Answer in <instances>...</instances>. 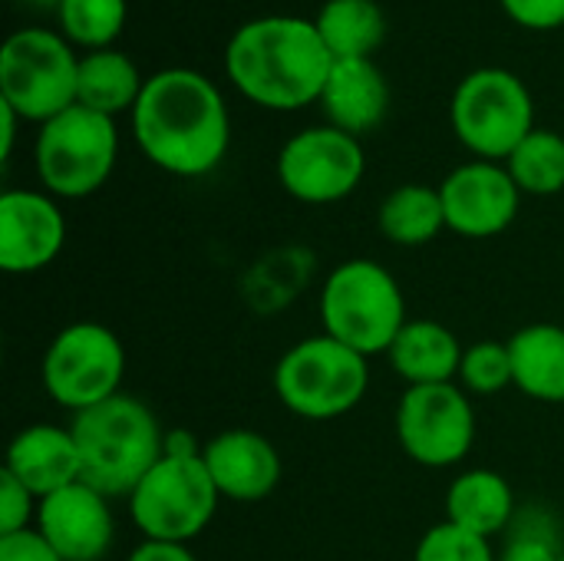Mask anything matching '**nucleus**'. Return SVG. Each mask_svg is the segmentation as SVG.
<instances>
[{
    "label": "nucleus",
    "instance_id": "nucleus-1",
    "mask_svg": "<svg viewBox=\"0 0 564 561\" xmlns=\"http://www.w3.org/2000/svg\"><path fill=\"white\" fill-rule=\"evenodd\" d=\"M132 136L155 169L202 179L221 165L231 145L225 96L205 73L169 66L145 79L132 109Z\"/></svg>",
    "mask_w": 564,
    "mask_h": 561
},
{
    "label": "nucleus",
    "instance_id": "nucleus-2",
    "mask_svg": "<svg viewBox=\"0 0 564 561\" xmlns=\"http://www.w3.org/2000/svg\"><path fill=\"white\" fill-rule=\"evenodd\" d=\"M334 66L317 23L307 17H258L241 23L225 50L231 86L254 106L291 112L321 103Z\"/></svg>",
    "mask_w": 564,
    "mask_h": 561
},
{
    "label": "nucleus",
    "instance_id": "nucleus-3",
    "mask_svg": "<svg viewBox=\"0 0 564 561\" xmlns=\"http://www.w3.org/2000/svg\"><path fill=\"white\" fill-rule=\"evenodd\" d=\"M69 430L79 446L83 483L109 499H129L142 476L162 460L165 427L155 410L132 393H116L112 400L76 413Z\"/></svg>",
    "mask_w": 564,
    "mask_h": 561
},
{
    "label": "nucleus",
    "instance_id": "nucleus-4",
    "mask_svg": "<svg viewBox=\"0 0 564 561\" xmlns=\"http://www.w3.org/2000/svg\"><path fill=\"white\" fill-rule=\"evenodd\" d=\"M321 321L327 337L370 360L390 354L410 317L397 274L373 258H350L324 278Z\"/></svg>",
    "mask_w": 564,
    "mask_h": 561
},
{
    "label": "nucleus",
    "instance_id": "nucleus-5",
    "mask_svg": "<svg viewBox=\"0 0 564 561\" xmlns=\"http://www.w3.org/2000/svg\"><path fill=\"white\" fill-rule=\"evenodd\" d=\"M370 390V360L347 344L314 334L281 354L274 367V397L301 420H337L364 403Z\"/></svg>",
    "mask_w": 564,
    "mask_h": 561
},
{
    "label": "nucleus",
    "instance_id": "nucleus-6",
    "mask_svg": "<svg viewBox=\"0 0 564 561\" xmlns=\"http://www.w3.org/2000/svg\"><path fill=\"white\" fill-rule=\"evenodd\" d=\"M116 155H119L116 122L79 103L43 122L33 145L36 179L43 192L53 198L96 195L109 182L116 169Z\"/></svg>",
    "mask_w": 564,
    "mask_h": 561
},
{
    "label": "nucleus",
    "instance_id": "nucleus-7",
    "mask_svg": "<svg viewBox=\"0 0 564 561\" xmlns=\"http://www.w3.org/2000/svg\"><path fill=\"white\" fill-rule=\"evenodd\" d=\"M79 56L73 43L43 26H23L0 50V103L23 122H50L76 106Z\"/></svg>",
    "mask_w": 564,
    "mask_h": 561
},
{
    "label": "nucleus",
    "instance_id": "nucleus-8",
    "mask_svg": "<svg viewBox=\"0 0 564 561\" xmlns=\"http://www.w3.org/2000/svg\"><path fill=\"white\" fill-rule=\"evenodd\" d=\"M449 119L456 139L476 159L506 162L535 129V103L512 69L482 66L456 86Z\"/></svg>",
    "mask_w": 564,
    "mask_h": 561
},
{
    "label": "nucleus",
    "instance_id": "nucleus-9",
    "mask_svg": "<svg viewBox=\"0 0 564 561\" xmlns=\"http://www.w3.org/2000/svg\"><path fill=\"white\" fill-rule=\"evenodd\" d=\"M126 347L99 321L66 324L43 350L40 384L46 397L73 417L122 393Z\"/></svg>",
    "mask_w": 564,
    "mask_h": 561
},
{
    "label": "nucleus",
    "instance_id": "nucleus-10",
    "mask_svg": "<svg viewBox=\"0 0 564 561\" xmlns=\"http://www.w3.org/2000/svg\"><path fill=\"white\" fill-rule=\"evenodd\" d=\"M218 503L221 493L215 489L202 456H162L129 493V519L142 539L188 546L212 526Z\"/></svg>",
    "mask_w": 564,
    "mask_h": 561
},
{
    "label": "nucleus",
    "instance_id": "nucleus-11",
    "mask_svg": "<svg viewBox=\"0 0 564 561\" xmlns=\"http://www.w3.org/2000/svg\"><path fill=\"white\" fill-rule=\"evenodd\" d=\"M393 427L403 453L426 470L459 466L476 446V407L459 384L406 387Z\"/></svg>",
    "mask_w": 564,
    "mask_h": 561
},
{
    "label": "nucleus",
    "instance_id": "nucleus-12",
    "mask_svg": "<svg viewBox=\"0 0 564 561\" xmlns=\"http://www.w3.org/2000/svg\"><path fill=\"white\" fill-rule=\"evenodd\" d=\"M367 172V152L357 136L337 126H311L291 136L278 152L281 188L304 205H334L357 192Z\"/></svg>",
    "mask_w": 564,
    "mask_h": 561
},
{
    "label": "nucleus",
    "instance_id": "nucleus-13",
    "mask_svg": "<svg viewBox=\"0 0 564 561\" xmlns=\"http://www.w3.org/2000/svg\"><path fill=\"white\" fill-rule=\"evenodd\" d=\"M436 188L443 198L446 228L463 238H496L519 218L522 192L509 175L506 162L473 159L453 169Z\"/></svg>",
    "mask_w": 564,
    "mask_h": 561
},
{
    "label": "nucleus",
    "instance_id": "nucleus-14",
    "mask_svg": "<svg viewBox=\"0 0 564 561\" xmlns=\"http://www.w3.org/2000/svg\"><path fill=\"white\" fill-rule=\"evenodd\" d=\"M63 245L66 218L53 195L36 188H7L0 195V268L7 274L50 268Z\"/></svg>",
    "mask_w": 564,
    "mask_h": 561
},
{
    "label": "nucleus",
    "instance_id": "nucleus-15",
    "mask_svg": "<svg viewBox=\"0 0 564 561\" xmlns=\"http://www.w3.org/2000/svg\"><path fill=\"white\" fill-rule=\"evenodd\" d=\"M33 529L59 552L63 561H102L116 542L109 496L83 479L40 499Z\"/></svg>",
    "mask_w": 564,
    "mask_h": 561
},
{
    "label": "nucleus",
    "instance_id": "nucleus-16",
    "mask_svg": "<svg viewBox=\"0 0 564 561\" xmlns=\"http://www.w3.org/2000/svg\"><path fill=\"white\" fill-rule=\"evenodd\" d=\"M202 460L221 499L231 503L268 499L284 473L278 446L254 430H225L212 436L202 450Z\"/></svg>",
    "mask_w": 564,
    "mask_h": 561
},
{
    "label": "nucleus",
    "instance_id": "nucleus-17",
    "mask_svg": "<svg viewBox=\"0 0 564 561\" xmlns=\"http://www.w3.org/2000/svg\"><path fill=\"white\" fill-rule=\"evenodd\" d=\"M3 470L20 479L36 499H46L83 479V460L73 430L53 423L23 427L7 446Z\"/></svg>",
    "mask_w": 564,
    "mask_h": 561
},
{
    "label": "nucleus",
    "instance_id": "nucleus-18",
    "mask_svg": "<svg viewBox=\"0 0 564 561\" xmlns=\"http://www.w3.org/2000/svg\"><path fill=\"white\" fill-rule=\"evenodd\" d=\"M321 109L327 126L360 139L387 119L390 83L373 60H334L321 93Z\"/></svg>",
    "mask_w": 564,
    "mask_h": 561
},
{
    "label": "nucleus",
    "instance_id": "nucleus-19",
    "mask_svg": "<svg viewBox=\"0 0 564 561\" xmlns=\"http://www.w3.org/2000/svg\"><path fill=\"white\" fill-rule=\"evenodd\" d=\"M463 350L466 347L446 324L433 317H416L406 321L387 357L393 370L406 380V387H430V384H456Z\"/></svg>",
    "mask_w": 564,
    "mask_h": 561
},
{
    "label": "nucleus",
    "instance_id": "nucleus-20",
    "mask_svg": "<svg viewBox=\"0 0 564 561\" xmlns=\"http://www.w3.org/2000/svg\"><path fill=\"white\" fill-rule=\"evenodd\" d=\"M516 516V493L509 479L496 470H466L446 489V522L496 539L512 526Z\"/></svg>",
    "mask_w": 564,
    "mask_h": 561
},
{
    "label": "nucleus",
    "instance_id": "nucleus-21",
    "mask_svg": "<svg viewBox=\"0 0 564 561\" xmlns=\"http://www.w3.org/2000/svg\"><path fill=\"white\" fill-rule=\"evenodd\" d=\"M512 387L539 403H564V327L539 321L509 341Z\"/></svg>",
    "mask_w": 564,
    "mask_h": 561
},
{
    "label": "nucleus",
    "instance_id": "nucleus-22",
    "mask_svg": "<svg viewBox=\"0 0 564 561\" xmlns=\"http://www.w3.org/2000/svg\"><path fill=\"white\" fill-rule=\"evenodd\" d=\"M145 89V79L139 76V66L119 53V50H89L79 56V89L76 103L116 119L126 109H135L139 96Z\"/></svg>",
    "mask_w": 564,
    "mask_h": 561
},
{
    "label": "nucleus",
    "instance_id": "nucleus-23",
    "mask_svg": "<svg viewBox=\"0 0 564 561\" xmlns=\"http://www.w3.org/2000/svg\"><path fill=\"white\" fill-rule=\"evenodd\" d=\"M314 23L334 60H373L387 36V17L377 0H327Z\"/></svg>",
    "mask_w": 564,
    "mask_h": 561
},
{
    "label": "nucleus",
    "instance_id": "nucleus-24",
    "mask_svg": "<svg viewBox=\"0 0 564 561\" xmlns=\"http://www.w3.org/2000/svg\"><path fill=\"white\" fill-rule=\"evenodd\" d=\"M377 228L387 241L400 248H423L446 228V212L440 188L433 185H400L393 188L377 212Z\"/></svg>",
    "mask_w": 564,
    "mask_h": 561
},
{
    "label": "nucleus",
    "instance_id": "nucleus-25",
    "mask_svg": "<svg viewBox=\"0 0 564 561\" xmlns=\"http://www.w3.org/2000/svg\"><path fill=\"white\" fill-rule=\"evenodd\" d=\"M506 169L522 195H558L564 188V136L532 129L506 159Z\"/></svg>",
    "mask_w": 564,
    "mask_h": 561
},
{
    "label": "nucleus",
    "instance_id": "nucleus-26",
    "mask_svg": "<svg viewBox=\"0 0 564 561\" xmlns=\"http://www.w3.org/2000/svg\"><path fill=\"white\" fill-rule=\"evenodd\" d=\"M59 26L69 43L89 50H109V43L126 26V0H63L59 3Z\"/></svg>",
    "mask_w": 564,
    "mask_h": 561
},
{
    "label": "nucleus",
    "instance_id": "nucleus-27",
    "mask_svg": "<svg viewBox=\"0 0 564 561\" xmlns=\"http://www.w3.org/2000/svg\"><path fill=\"white\" fill-rule=\"evenodd\" d=\"M459 387L469 397H492L512 387V354L502 341H479L463 350Z\"/></svg>",
    "mask_w": 564,
    "mask_h": 561
},
{
    "label": "nucleus",
    "instance_id": "nucleus-28",
    "mask_svg": "<svg viewBox=\"0 0 564 561\" xmlns=\"http://www.w3.org/2000/svg\"><path fill=\"white\" fill-rule=\"evenodd\" d=\"M413 561H499L492 552V542L482 536H473L453 522H440L416 542Z\"/></svg>",
    "mask_w": 564,
    "mask_h": 561
},
{
    "label": "nucleus",
    "instance_id": "nucleus-29",
    "mask_svg": "<svg viewBox=\"0 0 564 561\" xmlns=\"http://www.w3.org/2000/svg\"><path fill=\"white\" fill-rule=\"evenodd\" d=\"M36 506L40 499L20 479L0 470V536L30 529V522H36Z\"/></svg>",
    "mask_w": 564,
    "mask_h": 561
},
{
    "label": "nucleus",
    "instance_id": "nucleus-30",
    "mask_svg": "<svg viewBox=\"0 0 564 561\" xmlns=\"http://www.w3.org/2000/svg\"><path fill=\"white\" fill-rule=\"evenodd\" d=\"M502 10L525 30L564 26V0H499Z\"/></svg>",
    "mask_w": 564,
    "mask_h": 561
},
{
    "label": "nucleus",
    "instance_id": "nucleus-31",
    "mask_svg": "<svg viewBox=\"0 0 564 561\" xmlns=\"http://www.w3.org/2000/svg\"><path fill=\"white\" fill-rule=\"evenodd\" d=\"M0 561H63L59 552L30 526L13 536H0Z\"/></svg>",
    "mask_w": 564,
    "mask_h": 561
},
{
    "label": "nucleus",
    "instance_id": "nucleus-32",
    "mask_svg": "<svg viewBox=\"0 0 564 561\" xmlns=\"http://www.w3.org/2000/svg\"><path fill=\"white\" fill-rule=\"evenodd\" d=\"M562 552H555V546L542 536H519L506 546L499 561H558Z\"/></svg>",
    "mask_w": 564,
    "mask_h": 561
},
{
    "label": "nucleus",
    "instance_id": "nucleus-33",
    "mask_svg": "<svg viewBox=\"0 0 564 561\" xmlns=\"http://www.w3.org/2000/svg\"><path fill=\"white\" fill-rule=\"evenodd\" d=\"M126 561H198V555L182 546V542H152V539H142Z\"/></svg>",
    "mask_w": 564,
    "mask_h": 561
},
{
    "label": "nucleus",
    "instance_id": "nucleus-34",
    "mask_svg": "<svg viewBox=\"0 0 564 561\" xmlns=\"http://www.w3.org/2000/svg\"><path fill=\"white\" fill-rule=\"evenodd\" d=\"M202 450H205V443H198L195 433H188V430H165L162 456L188 460V456H202Z\"/></svg>",
    "mask_w": 564,
    "mask_h": 561
},
{
    "label": "nucleus",
    "instance_id": "nucleus-35",
    "mask_svg": "<svg viewBox=\"0 0 564 561\" xmlns=\"http://www.w3.org/2000/svg\"><path fill=\"white\" fill-rule=\"evenodd\" d=\"M17 122H20V116L7 106V103H0V159L7 162L10 159V152H13V139H17Z\"/></svg>",
    "mask_w": 564,
    "mask_h": 561
},
{
    "label": "nucleus",
    "instance_id": "nucleus-36",
    "mask_svg": "<svg viewBox=\"0 0 564 561\" xmlns=\"http://www.w3.org/2000/svg\"><path fill=\"white\" fill-rule=\"evenodd\" d=\"M20 3L36 7V10H59V3H63V0H20Z\"/></svg>",
    "mask_w": 564,
    "mask_h": 561
},
{
    "label": "nucleus",
    "instance_id": "nucleus-37",
    "mask_svg": "<svg viewBox=\"0 0 564 561\" xmlns=\"http://www.w3.org/2000/svg\"><path fill=\"white\" fill-rule=\"evenodd\" d=\"M558 561H564V552H562V559H558Z\"/></svg>",
    "mask_w": 564,
    "mask_h": 561
}]
</instances>
